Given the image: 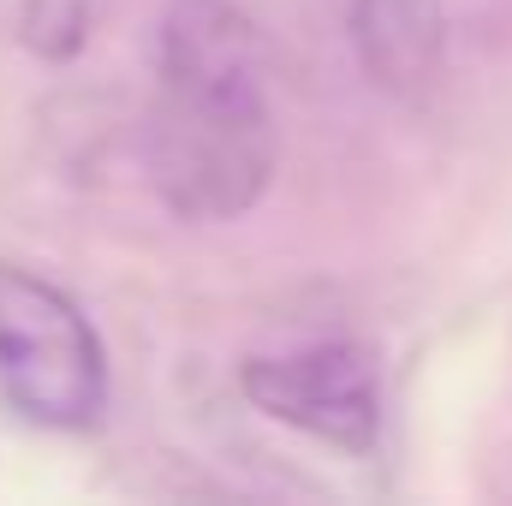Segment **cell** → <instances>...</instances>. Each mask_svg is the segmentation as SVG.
<instances>
[{"instance_id": "cell-1", "label": "cell", "mask_w": 512, "mask_h": 506, "mask_svg": "<svg viewBox=\"0 0 512 506\" xmlns=\"http://www.w3.org/2000/svg\"><path fill=\"white\" fill-rule=\"evenodd\" d=\"M155 197L197 227L251 215L274 179L262 42L233 0H173L161 18V96L143 131Z\"/></svg>"}, {"instance_id": "cell-2", "label": "cell", "mask_w": 512, "mask_h": 506, "mask_svg": "<svg viewBox=\"0 0 512 506\" xmlns=\"http://www.w3.org/2000/svg\"><path fill=\"white\" fill-rule=\"evenodd\" d=\"M0 399L54 435H84L108 411V346L84 304L24 268L0 262Z\"/></svg>"}, {"instance_id": "cell-3", "label": "cell", "mask_w": 512, "mask_h": 506, "mask_svg": "<svg viewBox=\"0 0 512 506\" xmlns=\"http://www.w3.org/2000/svg\"><path fill=\"white\" fill-rule=\"evenodd\" d=\"M239 393L262 417H274L322 447L370 453L382 441V376H376V358L352 340L256 352L239 370Z\"/></svg>"}, {"instance_id": "cell-4", "label": "cell", "mask_w": 512, "mask_h": 506, "mask_svg": "<svg viewBox=\"0 0 512 506\" xmlns=\"http://www.w3.org/2000/svg\"><path fill=\"white\" fill-rule=\"evenodd\" d=\"M346 42L376 90L417 102L447 60V6L441 0H346Z\"/></svg>"}, {"instance_id": "cell-5", "label": "cell", "mask_w": 512, "mask_h": 506, "mask_svg": "<svg viewBox=\"0 0 512 506\" xmlns=\"http://www.w3.org/2000/svg\"><path fill=\"white\" fill-rule=\"evenodd\" d=\"M90 18H96L90 0H24L18 30L42 60H72L90 42Z\"/></svg>"}]
</instances>
